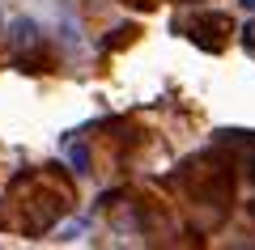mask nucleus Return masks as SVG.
Listing matches in <instances>:
<instances>
[{"instance_id":"f257e3e1","label":"nucleus","mask_w":255,"mask_h":250,"mask_svg":"<svg viewBox=\"0 0 255 250\" xmlns=\"http://www.w3.org/2000/svg\"><path fill=\"white\" fill-rule=\"evenodd\" d=\"M230 34H234V17H230V13H221V9L196 13V17H191V26H187V38H191L196 47H204V51H221V47L230 43Z\"/></svg>"},{"instance_id":"f03ea898","label":"nucleus","mask_w":255,"mask_h":250,"mask_svg":"<svg viewBox=\"0 0 255 250\" xmlns=\"http://www.w3.org/2000/svg\"><path fill=\"white\" fill-rule=\"evenodd\" d=\"M9 47L17 51V60L26 51H38V47H43V30H38V21L34 17H17L9 26Z\"/></svg>"},{"instance_id":"7ed1b4c3","label":"nucleus","mask_w":255,"mask_h":250,"mask_svg":"<svg viewBox=\"0 0 255 250\" xmlns=\"http://www.w3.org/2000/svg\"><path fill=\"white\" fill-rule=\"evenodd\" d=\"M221 140L238 149V166H243L247 178L255 182V132H221Z\"/></svg>"},{"instance_id":"20e7f679","label":"nucleus","mask_w":255,"mask_h":250,"mask_svg":"<svg viewBox=\"0 0 255 250\" xmlns=\"http://www.w3.org/2000/svg\"><path fill=\"white\" fill-rule=\"evenodd\" d=\"M68 157H73V166H77V170H90V153H85L81 144H68Z\"/></svg>"},{"instance_id":"39448f33","label":"nucleus","mask_w":255,"mask_h":250,"mask_svg":"<svg viewBox=\"0 0 255 250\" xmlns=\"http://www.w3.org/2000/svg\"><path fill=\"white\" fill-rule=\"evenodd\" d=\"M243 47L255 55V21H247V30H243Z\"/></svg>"},{"instance_id":"423d86ee","label":"nucleus","mask_w":255,"mask_h":250,"mask_svg":"<svg viewBox=\"0 0 255 250\" xmlns=\"http://www.w3.org/2000/svg\"><path fill=\"white\" fill-rule=\"evenodd\" d=\"M238 4H243V9H251V13H255V0H238Z\"/></svg>"},{"instance_id":"0eeeda50","label":"nucleus","mask_w":255,"mask_h":250,"mask_svg":"<svg viewBox=\"0 0 255 250\" xmlns=\"http://www.w3.org/2000/svg\"><path fill=\"white\" fill-rule=\"evenodd\" d=\"M251 216H255V204H251Z\"/></svg>"},{"instance_id":"6e6552de","label":"nucleus","mask_w":255,"mask_h":250,"mask_svg":"<svg viewBox=\"0 0 255 250\" xmlns=\"http://www.w3.org/2000/svg\"><path fill=\"white\" fill-rule=\"evenodd\" d=\"M0 26H4V21H0Z\"/></svg>"}]
</instances>
